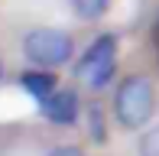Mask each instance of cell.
Returning <instances> with one entry per match:
<instances>
[{"label":"cell","instance_id":"10","mask_svg":"<svg viewBox=\"0 0 159 156\" xmlns=\"http://www.w3.org/2000/svg\"><path fill=\"white\" fill-rule=\"evenodd\" d=\"M0 75H3V65H0Z\"/></svg>","mask_w":159,"mask_h":156},{"label":"cell","instance_id":"9","mask_svg":"<svg viewBox=\"0 0 159 156\" xmlns=\"http://www.w3.org/2000/svg\"><path fill=\"white\" fill-rule=\"evenodd\" d=\"M49 156H84V153L78 150V146H71V143H65V146H55V150L49 153Z\"/></svg>","mask_w":159,"mask_h":156},{"label":"cell","instance_id":"6","mask_svg":"<svg viewBox=\"0 0 159 156\" xmlns=\"http://www.w3.org/2000/svg\"><path fill=\"white\" fill-rule=\"evenodd\" d=\"M71 7H75V13L81 20H98L101 13H107L111 0H71Z\"/></svg>","mask_w":159,"mask_h":156},{"label":"cell","instance_id":"5","mask_svg":"<svg viewBox=\"0 0 159 156\" xmlns=\"http://www.w3.org/2000/svg\"><path fill=\"white\" fill-rule=\"evenodd\" d=\"M20 85L30 91L36 101H46L52 91H59V88H55V75H49V68H46V72H23V75H20Z\"/></svg>","mask_w":159,"mask_h":156},{"label":"cell","instance_id":"4","mask_svg":"<svg viewBox=\"0 0 159 156\" xmlns=\"http://www.w3.org/2000/svg\"><path fill=\"white\" fill-rule=\"evenodd\" d=\"M78 111H81V104H78L75 91H52L42 101V114L52 120V124H75Z\"/></svg>","mask_w":159,"mask_h":156},{"label":"cell","instance_id":"3","mask_svg":"<svg viewBox=\"0 0 159 156\" xmlns=\"http://www.w3.org/2000/svg\"><path fill=\"white\" fill-rule=\"evenodd\" d=\"M75 72H78V78H84L88 88L101 91V88L114 78V72H117V39L107 36V33H104V36H98V39L88 46V52L78 59Z\"/></svg>","mask_w":159,"mask_h":156},{"label":"cell","instance_id":"7","mask_svg":"<svg viewBox=\"0 0 159 156\" xmlns=\"http://www.w3.org/2000/svg\"><path fill=\"white\" fill-rule=\"evenodd\" d=\"M140 156H159V124L140 137Z\"/></svg>","mask_w":159,"mask_h":156},{"label":"cell","instance_id":"2","mask_svg":"<svg viewBox=\"0 0 159 156\" xmlns=\"http://www.w3.org/2000/svg\"><path fill=\"white\" fill-rule=\"evenodd\" d=\"M23 52L33 65L39 68H59L71 59L75 52V42H71L68 33L52 30V26H42V30H33L30 36L23 39Z\"/></svg>","mask_w":159,"mask_h":156},{"label":"cell","instance_id":"1","mask_svg":"<svg viewBox=\"0 0 159 156\" xmlns=\"http://www.w3.org/2000/svg\"><path fill=\"white\" fill-rule=\"evenodd\" d=\"M156 111V91L149 85V78L143 75H127L117 85V94H114V114H117L120 127L127 130H140L149 124Z\"/></svg>","mask_w":159,"mask_h":156},{"label":"cell","instance_id":"8","mask_svg":"<svg viewBox=\"0 0 159 156\" xmlns=\"http://www.w3.org/2000/svg\"><path fill=\"white\" fill-rule=\"evenodd\" d=\"M91 140L94 143H104L107 133H104V114H101V108H91Z\"/></svg>","mask_w":159,"mask_h":156}]
</instances>
